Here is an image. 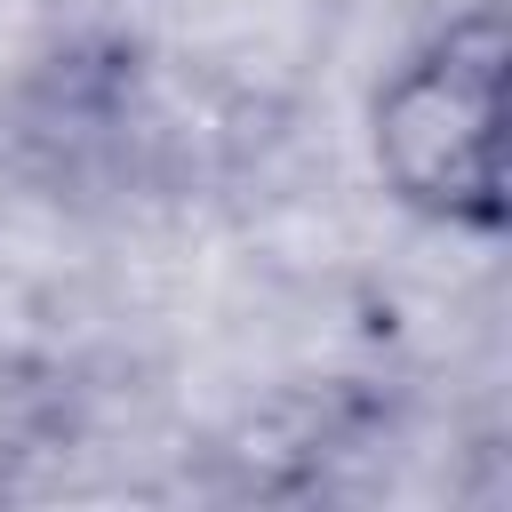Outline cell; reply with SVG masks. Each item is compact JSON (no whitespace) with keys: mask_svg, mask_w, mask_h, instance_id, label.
<instances>
[{"mask_svg":"<svg viewBox=\"0 0 512 512\" xmlns=\"http://www.w3.org/2000/svg\"><path fill=\"white\" fill-rule=\"evenodd\" d=\"M376 176L432 224H504V16L472 8L408 48L368 104Z\"/></svg>","mask_w":512,"mask_h":512,"instance_id":"obj_1","label":"cell"}]
</instances>
